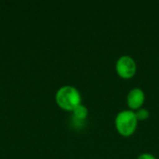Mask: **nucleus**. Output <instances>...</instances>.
<instances>
[{
	"label": "nucleus",
	"mask_w": 159,
	"mask_h": 159,
	"mask_svg": "<svg viewBox=\"0 0 159 159\" xmlns=\"http://www.w3.org/2000/svg\"><path fill=\"white\" fill-rule=\"evenodd\" d=\"M135 115H136V117H137L138 121H143V120H146V119L149 117V116H150V114H149L148 110H147V109H145V108H140V109L136 110Z\"/></svg>",
	"instance_id": "nucleus-6"
},
{
	"label": "nucleus",
	"mask_w": 159,
	"mask_h": 159,
	"mask_svg": "<svg viewBox=\"0 0 159 159\" xmlns=\"http://www.w3.org/2000/svg\"><path fill=\"white\" fill-rule=\"evenodd\" d=\"M116 129L118 133L124 137L131 136L138 126V119L135 112L131 110H124L117 114L115 120Z\"/></svg>",
	"instance_id": "nucleus-2"
},
{
	"label": "nucleus",
	"mask_w": 159,
	"mask_h": 159,
	"mask_svg": "<svg viewBox=\"0 0 159 159\" xmlns=\"http://www.w3.org/2000/svg\"><path fill=\"white\" fill-rule=\"evenodd\" d=\"M116 70L117 75L124 78L129 79L134 76L137 71V65L134 59L130 56H121L116 63Z\"/></svg>",
	"instance_id": "nucleus-3"
},
{
	"label": "nucleus",
	"mask_w": 159,
	"mask_h": 159,
	"mask_svg": "<svg viewBox=\"0 0 159 159\" xmlns=\"http://www.w3.org/2000/svg\"><path fill=\"white\" fill-rule=\"evenodd\" d=\"M145 101V94L140 88L132 89L127 96V104L131 111L142 108Z\"/></svg>",
	"instance_id": "nucleus-4"
},
{
	"label": "nucleus",
	"mask_w": 159,
	"mask_h": 159,
	"mask_svg": "<svg viewBox=\"0 0 159 159\" xmlns=\"http://www.w3.org/2000/svg\"><path fill=\"white\" fill-rule=\"evenodd\" d=\"M73 115H74V117L75 119H77V120H84V119L87 118V116L89 115V111H88V108L81 103L80 105H78L73 111Z\"/></svg>",
	"instance_id": "nucleus-5"
},
{
	"label": "nucleus",
	"mask_w": 159,
	"mask_h": 159,
	"mask_svg": "<svg viewBox=\"0 0 159 159\" xmlns=\"http://www.w3.org/2000/svg\"><path fill=\"white\" fill-rule=\"evenodd\" d=\"M57 104L65 111H74L81 104L80 92L73 86H63L60 88L55 95Z\"/></svg>",
	"instance_id": "nucleus-1"
},
{
	"label": "nucleus",
	"mask_w": 159,
	"mask_h": 159,
	"mask_svg": "<svg viewBox=\"0 0 159 159\" xmlns=\"http://www.w3.org/2000/svg\"><path fill=\"white\" fill-rule=\"evenodd\" d=\"M137 159H157L155 156H153L152 154H148V153H144L142 154Z\"/></svg>",
	"instance_id": "nucleus-7"
}]
</instances>
